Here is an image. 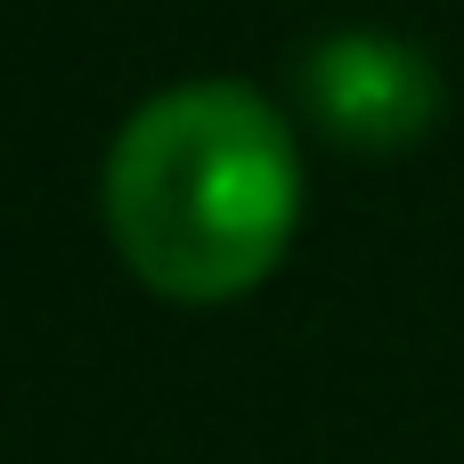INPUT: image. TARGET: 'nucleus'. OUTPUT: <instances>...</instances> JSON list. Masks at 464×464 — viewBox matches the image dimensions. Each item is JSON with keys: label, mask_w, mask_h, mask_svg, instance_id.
I'll return each mask as SVG.
<instances>
[{"label": "nucleus", "mask_w": 464, "mask_h": 464, "mask_svg": "<svg viewBox=\"0 0 464 464\" xmlns=\"http://www.w3.org/2000/svg\"><path fill=\"white\" fill-rule=\"evenodd\" d=\"M106 228L139 285L171 302L253 294L302 228V147L245 82L147 98L106 155Z\"/></svg>", "instance_id": "obj_1"}, {"label": "nucleus", "mask_w": 464, "mask_h": 464, "mask_svg": "<svg viewBox=\"0 0 464 464\" xmlns=\"http://www.w3.org/2000/svg\"><path fill=\"white\" fill-rule=\"evenodd\" d=\"M302 98L343 147H408L440 106V73L392 33H334L326 49H310Z\"/></svg>", "instance_id": "obj_2"}]
</instances>
